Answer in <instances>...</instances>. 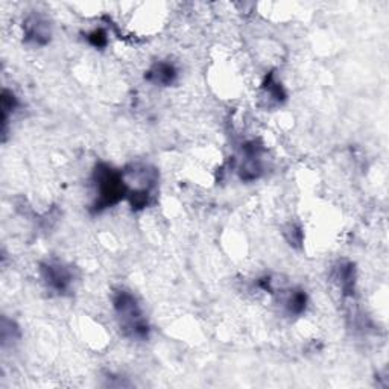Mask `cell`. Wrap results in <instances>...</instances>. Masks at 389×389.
<instances>
[{
	"mask_svg": "<svg viewBox=\"0 0 389 389\" xmlns=\"http://www.w3.org/2000/svg\"><path fill=\"white\" fill-rule=\"evenodd\" d=\"M93 183L96 189V201L93 213H101L128 198V184L122 170L111 167L107 163H99L94 167Z\"/></svg>",
	"mask_w": 389,
	"mask_h": 389,
	"instance_id": "obj_1",
	"label": "cell"
},
{
	"mask_svg": "<svg viewBox=\"0 0 389 389\" xmlns=\"http://www.w3.org/2000/svg\"><path fill=\"white\" fill-rule=\"evenodd\" d=\"M113 306H115L119 326L125 336L139 340L148 339L151 329L136 295H132L129 291L120 289L115 293Z\"/></svg>",
	"mask_w": 389,
	"mask_h": 389,
	"instance_id": "obj_2",
	"label": "cell"
},
{
	"mask_svg": "<svg viewBox=\"0 0 389 389\" xmlns=\"http://www.w3.org/2000/svg\"><path fill=\"white\" fill-rule=\"evenodd\" d=\"M42 279L46 286L56 293L69 292L73 283V272L58 260H47L40 267Z\"/></svg>",
	"mask_w": 389,
	"mask_h": 389,
	"instance_id": "obj_3",
	"label": "cell"
},
{
	"mask_svg": "<svg viewBox=\"0 0 389 389\" xmlns=\"http://www.w3.org/2000/svg\"><path fill=\"white\" fill-rule=\"evenodd\" d=\"M25 37L26 42L34 43L37 46H44L51 40V27L43 17L31 15L25 22Z\"/></svg>",
	"mask_w": 389,
	"mask_h": 389,
	"instance_id": "obj_4",
	"label": "cell"
},
{
	"mask_svg": "<svg viewBox=\"0 0 389 389\" xmlns=\"http://www.w3.org/2000/svg\"><path fill=\"white\" fill-rule=\"evenodd\" d=\"M178 70L172 63L167 61H158L153 68L146 72V81L153 82L155 85H163V87H169L177 81Z\"/></svg>",
	"mask_w": 389,
	"mask_h": 389,
	"instance_id": "obj_5",
	"label": "cell"
},
{
	"mask_svg": "<svg viewBox=\"0 0 389 389\" xmlns=\"http://www.w3.org/2000/svg\"><path fill=\"white\" fill-rule=\"evenodd\" d=\"M284 307H286V312L292 317H300L305 313L307 307V295L305 291H291L288 298L284 300Z\"/></svg>",
	"mask_w": 389,
	"mask_h": 389,
	"instance_id": "obj_6",
	"label": "cell"
},
{
	"mask_svg": "<svg viewBox=\"0 0 389 389\" xmlns=\"http://www.w3.org/2000/svg\"><path fill=\"white\" fill-rule=\"evenodd\" d=\"M263 90H264V94L268 96L269 102L275 103V106H280V103L286 99V91H284L279 81H275L274 73H269V77L267 78V81H264Z\"/></svg>",
	"mask_w": 389,
	"mask_h": 389,
	"instance_id": "obj_7",
	"label": "cell"
},
{
	"mask_svg": "<svg viewBox=\"0 0 389 389\" xmlns=\"http://www.w3.org/2000/svg\"><path fill=\"white\" fill-rule=\"evenodd\" d=\"M339 283H340V288H343L344 293H347V295H351V293H353L355 283H356V274H355L353 263L340 264Z\"/></svg>",
	"mask_w": 389,
	"mask_h": 389,
	"instance_id": "obj_8",
	"label": "cell"
},
{
	"mask_svg": "<svg viewBox=\"0 0 389 389\" xmlns=\"http://www.w3.org/2000/svg\"><path fill=\"white\" fill-rule=\"evenodd\" d=\"M87 40L96 49H103L108 44V35L103 30H94L87 35Z\"/></svg>",
	"mask_w": 389,
	"mask_h": 389,
	"instance_id": "obj_9",
	"label": "cell"
}]
</instances>
